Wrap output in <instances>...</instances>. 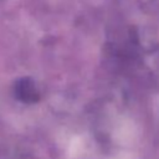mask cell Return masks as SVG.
Here are the masks:
<instances>
[{
  "mask_svg": "<svg viewBox=\"0 0 159 159\" xmlns=\"http://www.w3.org/2000/svg\"><path fill=\"white\" fill-rule=\"evenodd\" d=\"M16 92H17V96L21 97V99L25 102H34L39 97V93L35 88V84L29 82L27 80H24L22 83L17 84Z\"/></svg>",
  "mask_w": 159,
  "mask_h": 159,
  "instance_id": "6da1fadb",
  "label": "cell"
}]
</instances>
